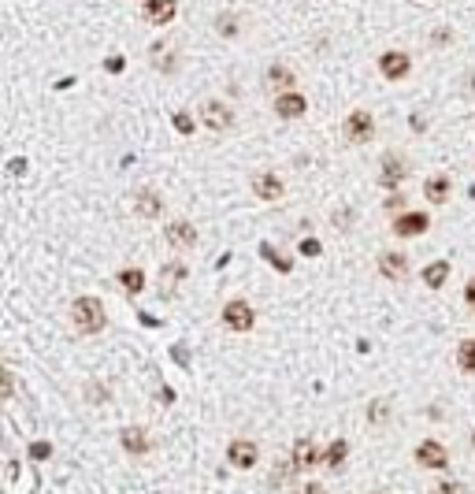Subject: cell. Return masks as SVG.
<instances>
[{
	"mask_svg": "<svg viewBox=\"0 0 475 494\" xmlns=\"http://www.w3.org/2000/svg\"><path fill=\"white\" fill-rule=\"evenodd\" d=\"M119 446H123L130 457H141V453L152 450V438H149L145 427H123V431H119Z\"/></svg>",
	"mask_w": 475,
	"mask_h": 494,
	"instance_id": "4fadbf2b",
	"label": "cell"
},
{
	"mask_svg": "<svg viewBox=\"0 0 475 494\" xmlns=\"http://www.w3.org/2000/svg\"><path fill=\"white\" fill-rule=\"evenodd\" d=\"M297 494H327V487H323V483H315V479H308V483H301V487H297Z\"/></svg>",
	"mask_w": 475,
	"mask_h": 494,
	"instance_id": "83f0119b",
	"label": "cell"
},
{
	"mask_svg": "<svg viewBox=\"0 0 475 494\" xmlns=\"http://www.w3.org/2000/svg\"><path fill=\"white\" fill-rule=\"evenodd\" d=\"M275 115L279 119H301V115L308 112V100H305V93H297V89H289V93H279L275 97Z\"/></svg>",
	"mask_w": 475,
	"mask_h": 494,
	"instance_id": "30bf717a",
	"label": "cell"
},
{
	"mask_svg": "<svg viewBox=\"0 0 475 494\" xmlns=\"http://www.w3.org/2000/svg\"><path fill=\"white\" fill-rule=\"evenodd\" d=\"M30 453H34L37 461H45L48 453H52V446H48V442H34V446H30Z\"/></svg>",
	"mask_w": 475,
	"mask_h": 494,
	"instance_id": "4dcf8cb0",
	"label": "cell"
},
{
	"mask_svg": "<svg viewBox=\"0 0 475 494\" xmlns=\"http://www.w3.org/2000/svg\"><path fill=\"white\" fill-rule=\"evenodd\" d=\"M408 71H412L408 52L390 48V52H382V56H379V74L386 78V82H401V78H408Z\"/></svg>",
	"mask_w": 475,
	"mask_h": 494,
	"instance_id": "277c9868",
	"label": "cell"
},
{
	"mask_svg": "<svg viewBox=\"0 0 475 494\" xmlns=\"http://www.w3.org/2000/svg\"><path fill=\"white\" fill-rule=\"evenodd\" d=\"M408 178V160L401 152H386L382 156V164H379V182L386 190H393V186H401V182Z\"/></svg>",
	"mask_w": 475,
	"mask_h": 494,
	"instance_id": "5b68a950",
	"label": "cell"
},
{
	"mask_svg": "<svg viewBox=\"0 0 475 494\" xmlns=\"http://www.w3.org/2000/svg\"><path fill=\"white\" fill-rule=\"evenodd\" d=\"M445 279H450V264H445V260H431V264L424 268V282L431 286V290H442Z\"/></svg>",
	"mask_w": 475,
	"mask_h": 494,
	"instance_id": "ffe728a7",
	"label": "cell"
},
{
	"mask_svg": "<svg viewBox=\"0 0 475 494\" xmlns=\"http://www.w3.org/2000/svg\"><path fill=\"white\" fill-rule=\"evenodd\" d=\"M253 193L260 201H279L286 193V186H282L279 175H253Z\"/></svg>",
	"mask_w": 475,
	"mask_h": 494,
	"instance_id": "9a60e30c",
	"label": "cell"
},
{
	"mask_svg": "<svg viewBox=\"0 0 475 494\" xmlns=\"http://www.w3.org/2000/svg\"><path fill=\"white\" fill-rule=\"evenodd\" d=\"M175 130H182V134H190V130H193V119H190L186 112H178V115H175Z\"/></svg>",
	"mask_w": 475,
	"mask_h": 494,
	"instance_id": "f1b7e54d",
	"label": "cell"
},
{
	"mask_svg": "<svg viewBox=\"0 0 475 494\" xmlns=\"http://www.w3.org/2000/svg\"><path fill=\"white\" fill-rule=\"evenodd\" d=\"M427 227H431L427 212H401V216H393V234H398V238H416V234H424Z\"/></svg>",
	"mask_w": 475,
	"mask_h": 494,
	"instance_id": "7c38bea8",
	"label": "cell"
},
{
	"mask_svg": "<svg viewBox=\"0 0 475 494\" xmlns=\"http://www.w3.org/2000/svg\"><path fill=\"white\" fill-rule=\"evenodd\" d=\"M71 323H74V331L78 334H100L104 327H108V312H104L100 305V297H74V305H71Z\"/></svg>",
	"mask_w": 475,
	"mask_h": 494,
	"instance_id": "6da1fadb",
	"label": "cell"
},
{
	"mask_svg": "<svg viewBox=\"0 0 475 494\" xmlns=\"http://www.w3.org/2000/svg\"><path fill=\"white\" fill-rule=\"evenodd\" d=\"M289 464L297 468V472H308L312 464H323V450L315 446L312 438H297V446H294V453H289Z\"/></svg>",
	"mask_w": 475,
	"mask_h": 494,
	"instance_id": "8fae6325",
	"label": "cell"
},
{
	"mask_svg": "<svg viewBox=\"0 0 475 494\" xmlns=\"http://www.w3.org/2000/svg\"><path fill=\"white\" fill-rule=\"evenodd\" d=\"M219 320H223V327H227V331H238V334L253 331V323H256V316H253V305H249V301H242V297H230V301L223 305Z\"/></svg>",
	"mask_w": 475,
	"mask_h": 494,
	"instance_id": "7a4b0ae2",
	"label": "cell"
},
{
	"mask_svg": "<svg viewBox=\"0 0 475 494\" xmlns=\"http://www.w3.org/2000/svg\"><path fill=\"white\" fill-rule=\"evenodd\" d=\"M238 26H242V22H238V15H230V11H223V15L216 19V30H219L223 37H234Z\"/></svg>",
	"mask_w": 475,
	"mask_h": 494,
	"instance_id": "d4e9b609",
	"label": "cell"
},
{
	"mask_svg": "<svg viewBox=\"0 0 475 494\" xmlns=\"http://www.w3.org/2000/svg\"><path fill=\"white\" fill-rule=\"evenodd\" d=\"M263 256H268V260H275V268H279V271H289V260L279 253V249H271V245H263V249H260Z\"/></svg>",
	"mask_w": 475,
	"mask_h": 494,
	"instance_id": "4316f807",
	"label": "cell"
},
{
	"mask_svg": "<svg viewBox=\"0 0 475 494\" xmlns=\"http://www.w3.org/2000/svg\"><path fill=\"white\" fill-rule=\"evenodd\" d=\"M416 464H419V468H434V472H445V464H450V453H445L442 442L427 438V442H419V446H416Z\"/></svg>",
	"mask_w": 475,
	"mask_h": 494,
	"instance_id": "52a82bcc",
	"label": "cell"
},
{
	"mask_svg": "<svg viewBox=\"0 0 475 494\" xmlns=\"http://www.w3.org/2000/svg\"><path fill=\"white\" fill-rule=\"evenodd\" d=\"M434 494H468V487L453 483V479H442V483H434Z\"/></svg>",
	"mask_w": 475,
	"mask_h": 494,
	"instance_id": "484cf974",
	"label": "cell"
},
{
	"mask_svg": "<svg viewBox=\"0 0 475 494\" xmlns=\"http://www.w3.org/2000/svg\"><path fill=\"white\" fill-rule=\"evenodd\" d=\"M341 134H346L349 145H367V141L375 138V119H372V112H349L346 115V126H341Z\"/></svg>",
	"mask_w": 475,
	"mask_h": 494,
	"instance_id": "3957f363",
	"label": "cell"
},
{
	"mask_svg": "<svg viewBox=\"0 0 475 494\" xmlns=\"http://www.w3.org/2000/svg\"><path fill=\"white\" fill-rule=\"evenodd\" d=\"M119 286H123L126 294H141L145 290V271L141 268H123L119 271Z\"/></svg>",
	"mask_w": 475,
	"mask_h": 494,
	"instance_id": "7402d4cb",
	"label": "cell"
},
{
	"mask_svg": "<svg viewBox=\"0 0 475 494\" xmlns=\"http://www.w3.org/2000/svg\"><path fill=\"white\" fill-rule=\"evenodd\" d=\"M108 71H123V56H112L108 60Z\"/></svg>",
	"mask_w": 475,
	"mask_h": 494,
	"instance_id": "d6a6232c",
	"label": "cell"
},
{
	"mask_svg": "<svg viewBox=\"0 0 475 494\" xmlns=\"http://www.w3.org/2000/svg\"><path fill=\"white\" fill-rule=\"evenodd\" d=\"M457 368L464 375H475V338H464L457 346Z\"/></svg>",
	"mask_w": 475,
	"mask_h": 494,
	"instance_id": "44dd1931",
	"label": "cell"
},
{
	"mask_svg": "<svg viewBox=\"0 0 475 494\" xmlns=\"http://www.w3.org/2000/svg\"><path fill=\"white\" fill-rule=\"evenodd\" d=\"M301 253H305V256H315V253H320V242H301Z\"/></svg>",
	"mask_w": 475,
	"mask_h": 494,
	"instance_id": "1f68e13d",
	"label": "cell"
},
{
	"mask_svg": "<svg viewBox=\"0 0 475 494\" xmlns=\"http://www.w3.org/2000/svg\"><path fill=\"white\" fill-rule=\"evenodd\" d=\"M164 238L171 249H193L197 245V227L190 223V219H171L167 230H164Z\"/></svg>",
	"mask_w": 475,
	"mask_h": 494,
	"instance_id": "9c48e42d",
	"label": "cell"
},
{
	"mask_svg": "<svg viewBox=\"0 0 475 494\" xmlns=\"http://www.w3.org/2000/svg\"><path fill=\"white\" fill-rule=\"evenodd\" d=\"M372 494H379V490H372Z\"/></svg>",
	"mask_w": 475,
	"mask_h": 494,
	"instance_id": "836d02e7",
	"label": "cell"
},
{
	"mask_svg": "<svg viewBox=\"0 0 475 494\" xmlns=\"http://www.w3.org/2000/svg\"><path fill=\"white\" fill-rule=\"evenodd\" d=\"M175 11H178V4H175V0H149V4L141 8V15H145V22L164 26V22H171V19H175Z\"/></svg>",
	"mask_w": 475,
	"mask_h": 494,
	"instance_id": "5bb4252c",
	"label": "cell"
},
{
	"mask_svg": "<svg viewBox=\"0 0 475 494\" xmlns=\"http://www.w3.org/2000/svg\"><path fill=\"white\" fill-rule=\"evenodd\" d=\"M390 420V401L386 398H375L372 405H367V424L379 427V424H386Z\"/></svg>",
	"mask_w": 475,
	"mask_h": 494,
	"instance_id": "cb8c5ba5",
	"label": "cell"
},
{
	"mask_svg": "<svg viewBox=\"0 0 475 494\" xmlns=\"http://www.w3.org/2000/svg\"><path fill=\"white\" fill-rule=\"evenodd\" d=\"M450 193H453L450 175H431V178L424 182V197H427L431 204H445V201H450Z\"/></svg>",
	"mask_w": 475,
	"mask_h": 494,
	"instance_id": "e0dca14e",
	"label": "cell"
},
{
	"mask_svg": "<svg viewBox=\"0 0 475 494\" xmlns=\"http://www.w3.org/2000/svg\"><path fill=\"white\" fill-rule=\"evenodd\" d=\"M227 461H230L234 468H256L260 446H256L253 438H234L230 446H227Z\"/></svg>",
	"mask_w": 475,
	"mask_h": 494,
	"instance_id": "ba28073f",
	"label": "cell"
},
{
	"mask_svg": "<svg viewBox=\"0 0 475 494\" xmlns=\"http://www.w3.org/2000/svg\"><path fill=\"white\" fill-rule=\"evenodd\" d=\"M134 204H138L134 212H138L141 219H156V216L164 212V201H160V193H152V190H141Z\"/></svg>",
	"mask_w": 475,
	"mask_h": 494,
	"instance_id": "d6986e66",
	"label": "cell"
},
{
	"mask_svg": "<svg viewBox=\"0 0 475 494\" xmlns=\"http://www.w3.org/2000/svg\"><path fill=\"white\" fill-rule=\"evenodd\" d=\"M379 271L393 282H401L408 275V256L405 253H379Z\"/></svg>",
	"mask_w": 475,
	"mask_h": 494,
	"instance_id": "2e32d148",
	"label": "cell"
},
{
	"mask_svg": "<svg viewBox=\"0 0 475 494\" xmlns=\"http://www.w3.org/2000/svg\"><path fill=\"white\" fill-rule=\"evenodd\" d=\"M268 89H279V93H289V89H297V74L286 67V63H275L268 71Z\"/></svg>",
	"mask_w": 475,
	"mask_h": 494,
	"instance_id": "ac0fdd59",
	"label": "cell"
},
{
	"mask_svg": "<svg viewBox=\"0 0 475 494\" xmlns=\"http://www.w3.org/2000/svg\"><path fill=\"white\" fill-rule=\"evenodd\" d=\"M201 123H204L208 130H230V126H234L230 104H223V100H204V104H201Z\"/></svg>",
	"mask_w": 475,
	"mask_h": 494,
	"instance_id": "8992f818",
	"label": "cell"
},
{
	"mask_svg": "<svg viewBox=\"0 0 475 494\" xmlns=\"http://www.w3.org/2000/svg\"><path fill=\"white\" fill-rule=\"evenodd\" d=\"M464 305H468V308L475 312V275H471V279L464 282Z\"/></svg>",
	"mask_w": 475,
	"mask_h": 494,
	"instance_id": "f546056e",
	"label": "cell"
},
{
	"mask_svg": "<svg viewBox=\"0 0 475 494\" xmlns=\"http://www.w3.org/2000/svg\"><path fill=\"white\" fill-rule=\"evenodd\" d=\"M346 457H349V442H346V438H334L331 446L323 450V464H327V468H338Z\"/></svg>",
	"mask_w": 475,
	"mask_h": 494,
	"instance_id": "603a6c76",
	"label": "cell"
}]
</instances>
